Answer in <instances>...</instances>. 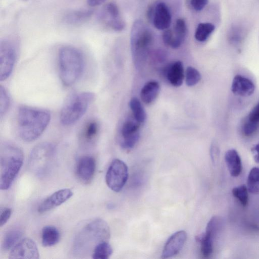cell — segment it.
I'll list each match as a JSON object with an SVG mask.
<instances>
[{
	"label": "cell",
	"instance_id": "obj_27",
	"mask_svg": "<svg viewBox=\"0 0 259 259\" xmlns=\"http://www.w3.org/2000/svg\"><path fill=\"white\" fill-rule=\"evenodd\" d=\"M130 107L135 121L140 124L144 123L146 120V114L138 99L132 98L130 102Z\"/></svg>",
	"mask_w": 259,
	"mask_h": 259
},
{
	"label": "cell",
	"instance_id": "obj_11",
	"mask_svg": "<svg viewBox=\"0 0 259 259\" xmlns=\"http://www.w3.org/2000/svg\"><path fill=\"white\" fill-rule=\"evenodd\" d=\"M99 19L115 31L121 32L125 28L126 24L121 17L119 8L114 3L106 5L99 14Z\"/></svg>",
	"mask_w": 259,
	"mask_h": 259
},
{
	"label": "cell",
	"instance_id": "obj_32",
	"mask_svg": "<svg viewBox=\"0 0 259 259\" xmlns=\"http://www.w3.org/2000/svg\"><path fill=\"white\" fill-rule=\"evenodd\" d=\"M185 82L189 87H192L198 84L201 80V75L196 69L189 67L185 73Z\"/></svg>",
	"mask_w": 259,
	"mask_h": 259
},
{
	"label": "cell",
	"instance_id": "obj_5",
	"mask_svg": "<svg viewBox=\"0 0 259 259\" xmlns=\"http://www.w3.org/2000/svg\"><path fill=\"white\" fill-rule=\"evenodd\" d=\"M95 98L91 92H76L66 99L61 111L60 120L65 126L73 125L85 114L89 107Z\"/></svg>",
	"mask_w": 259,
	"mask_h": 259
},
{
	"label": "cell",
	"instance_id": "obj_15",
	"mask_svg": "<svg viewBox=\"0 0 259 259\" xmlns=\"http://www.w3.org/2000/svg\"><path fill=\"white\" fill-rule=\"evenodd\" d=\"M187 239L185 231H179L171 235L166 243L162 252V257L169 258L178 254L182 249Z\"/></svg>",
	"mask_w": 259,
	"mask_h": 259
},
{
	"label": "cell",
	"instance_id": "obj_30",
	"mask_svg": "<svg viewBox=\"0 0 259 259\" xmlns=\"http://www.w3.org/2000/svg\"><path fill=\"white\" fill-rule=\"evenodd\" d=\"M99 131L98 124L95 121L88 122L82 132V138L87 141L90 142L95 139Z\"/></svg>",
	"mask_w": 259,
	"mask_h": 259
},
{
	"label": "cell",
	"instance_id": "obj_24",
	"mask_svg": "<svg viewBox=\"0 0 259 259\" xmlns=\"http://www.w3.org/2000/svg\"><path fill=\"white\" fill-rule=\"evenodd\" d=\"M23 234V230L19 227L10 229L5 234L3 243V248L7 250L14 247Z\"/></svg>",
	"mask_w": 259,
	"mask_h": 259
},
{
	"label": "cell",
	"instance_id": "obj_33",
	"mask_svg": "<svg viewBox=\"0 0 259 259\" xmlns=\"http://www.w3.org/2000/svg\"><path fill=\"white\" fill-rule=\"evenodd\" d=\"M248 189L245 185L235 187L232 190V193L243 206H246L248 202Z\"/></svg>",
	"mask_w": 259,
	"mask_h": 259
},
{
	"label": "cell",
	"instance_id": "obj_37",
	"mask_svg": "<svg viewBox=\"0 0 259 259\" xmlns=\"http://www.w3.org/2000/svg\"><path fill=\"white\" fill-rule=\"evenodd\" d=\"M210 153L213 163H216L219 157L220 150L218 145L216 142H214L212 143Z\"/></svg>",
	"mask_w": 259,
	"mask_h": 259
},
{
	"label": "cell",
	"instance_id": "obj_29",
	"mask_svg": "<svg viewBox=\"0 0 259 259\" xmlns=\"http://www.w3.org/2000/svg\"><path fill=\"white\" fill-rule=\"evenodd\" d=\"M248 191L253 194L259 193V168H253L250 171L247 180Z\"/></svg>",
	"mask_w": 259,
	"mask_h": 259
},
{
	"label": "cell",
	"instance_id": "obj_20",
	"mask_svg": "<svg viewBox=\"0 0 259 259\" xmlns=\"http://www.w3.org/2000/svg\"><path fill=\"white\" fill-rule=\"evenodd\" d=\"M160 90V86L158 82L151 81L147 82L141 90L142 101L147 105L152 103L158 96Z\"/></svg>",
	"mask_w": 259,
	"mask_h": 259
},
{
	"label": "cell",
	"instance_id": "obj_7",
	"mask_svg": "<svg viewBox=\"0 0 259 259\" xmlns=\"http://www.w3.org/2000/svg\"><path fill=\"white\" fill-rule=\"evenodd\" d=\"M56 147L49 142H43L36 145L32 150L29 159L30 170L37 176L47 174L55 161Z\"/></svg>",
	"mask_w": 259,
	"mask_h": 259
},
{
	"label": "cell",
	"instance_id": "obj_41",
	"mask_svg": "<svg viewBox=\"0 0 259 259\" xmlns=\"http://www.w3.org/2000/svg\"><path fill=\"white\" fill-rule=\"evenodd\" d=\"M155 7L151 6L148 8L147 10V19L149 20V22H152L153 20L154 14Z\"/></svg>",
	"mask_w": 259,
	"mask_h": 259
},
{
	"label": "cell",
	"instance_id": "obj_14",
	"mask_svg": "<svg viewBox=\"0 0 259 259\" xmlns=\"http://www.w3.org/2000/svg\"><path fill=\"white\" fill-rule=\"evenodd\" d=\"M73 195L72 191L68 188L63 189L56 191L45 200L39 206L38 211L43 213L61 205Z\"/></svg>",
	"mask_w": 259,
	"mask_h": 259
},
{
	"label": "cell",
	"instance_id": "obj_10",
	"mask_svg": "<svg viewBox=\"0 0 259 259\" xmlns=\"http://www.w3.org/2000/svg\"><path fill=\"white\" fill-rule=\"evenodd\" d=\"M39 251L36 242L30 238H25L18 243L12 249L10 259H38Z\"/></svg>",
	"mask_w": 259,
	"mask_h": 259
},
{
	"label": "cell",
	"instance_id": "obj_42",
	"mask_svg": "<svg viewBox=\"0 0 259 259\" xmlns=\"http://www.w3.org/2000/svg\"><path fill=\"white\" fill-rule=\"evenodd\" d=\"M259 114V103L253 108Z\"/></svg>",
	"mask_w": 259,
	"mask_h": 259
},
{
	"label": "cell",
	"instance_id": "obj_40",
	"mask_svg": "<svg viewBox=\"0 0 259 259\" xmlns=\"http://www.w3.org/2000/svg\"><path fill=\"white\" fill-rule=\"evenodd\" d=\"M106 0H87L88 6L92 8L98 7L103 4Z\"/></svg>",
	"mask_w": 259,
	"mask_h": 259
},
{
	"label": "cell",
	"instance_id": "obj_26",
	"mask_svg": "<svg viewBox=\"0 0 259 259\" xmlns=\"http://www.w3.org/2000/svg\"><path fill=\"white\" fill-rule=\"evenodd\" d=\"M215 29V26L211 23H200L196 29L195 38L198 42H203L209 38Z\"/></svg>",
	"mask_w": 259,
	"mask_h": 259
},
{
	"label": "cell",
	"instance_id": "obj_3",
	"mask_svg": "<svg viewBox=\"0 0 259 259\" xmlns=\"http://www.w3.org/2000/svg\"><path fill=\"white\" fill-rule=\"evenodd\" d=\"M23 150L16 145L5 142L0 150V189L8 190L19 173L24 163Z\"/></svg>",
	"mask_w": 259,
	"mask_h": 259
},
{
	"label": "cell",
	"instance_id": "obj_22",
	"mask_svg": "<svg viewBox=\"0 0 259 259\" xmlns=\"http://www.w3.org/2000/svg\"><path fill=\"white\" fill-rule=\"evenodd\" d=\"M93 15V11L91 10L73 11L65 16L64 21L70 25H81L90 20Z\"/></svg>",
	"mask_w": 259,
	"mask_h": 259
},
{
	"label": "cell",
	"instance_id": "obj_17",
	"mask_svg": "<svg viewBox=\"0 0 259 259\" xmlns=\"http://www.w3.org/2000/svg\"><path fill=\"white\" fill-rule=\"evenodd\" d=\"M255 86L249 79L240 75L235 76L232 81L231 90L236 95L248 97L254 92Z\"/></svg>",
	"mask_w": 259,
	"mask_h": 259
},
{
	"label": "cell",
	"instance_id": "obj_31",
	"mask_svg": "<svg viewBox=\"0 0 259 259\" xmlns=\"http://www.w3.org/2000/svg\"><path fill=\"white\" fill-rule=\"evenodd\" d=\"M11 105V97L8 90L0 87V117L2 119L8 113Z\"/></svg>",
	"mask_w": 259,
	"mask_h": 259
},
{
	"label": "cell",
	"instance_id": "obj_34",
	"mask_svg": "<svg viewBox=\"0 0 259 259\" xmlns=\"http://www.w3.org/2000/svg\"><path fill=\"white\" fill-rule=\"evenodd\" d=\"M258 126V124L251 122L247 120L242 128L244 135L246 136L252 135L256 131Z\"/></svg>",
	"mask_w": 259,
	"mask_h": 259
},
{
	"label": "cell",
	"instance_id": "obj_38",
	"mask_svg": "<svg viewBox=\"0 0 259 259\" xmlns=\"http://www.w3.org/2000/svg\"><path fill=\"white\" fill-rule=\"evenodd\" d=\"M173 33L171 30L167 29L163 33L162 38L164 43L167 46H170L173 39Z\"/></svg>",
	"mask_w": 259,
	"mask_h": 259
},
{
	"label": "cell",
	"instance_id": "obj_4",
	"mask_svg": "<svg viewBox=\"0 0 259 259\" xmlns=\"http://www.w3.org/2000/svg\"><path fill=\"white\" fill-rule=\"evenodd\" d=\"M59 70L63 84L71 86L75 84L83 74L85 60L83 54L71 46L61 48L59 55Z\"/></svg>",
	"mask_w": 259,
	"mask_h": 259
},
{
	"label": "cell",
	"instance_id": "obj_13",
	"mask_svg": "<svg viewBox=\"0 0 259 259\" xmlns=\"http://www.w3.org/2000/svg\"><path fill=\"white\" fill-rule=\"evenodd\" d=\"M96 170V161L91 156L81 158L77 165L76 173L80 180L85 184L90 183L93 179Z\"/></svg>",
	"mask_w": 259,
	"mask_h": 259
},
{
	"label": "cell",
	"instance_id": "obj_6",
	"mask_svg": "<svg viewBox=\"0 0 259 259\" xmlns=\"http://www.w3.org/2000/svg\"><path fill=\"white\" fill-rule=\"evenodd\" d=\"M153 41L150 30L142 21H136L132 26L130 36L131 52L136 65L145 63Z\"/></svg>",
	"mask_w": 259,
	"mask_h": 259
},
{
	"label": "cell",
	"instance_id": "obj_39",
	"mask_svg": "<svg viewBox=\"0 0 259 259\" xmlns=\"http://www.w3.org/2000/svg\"><path fill=\"white\" fill-rule=\"evenodd\" d=\"M251 151L253 153L254 161L259 163V141L251 148Z\"/></svg>",
	"mask_w": 259,
	"mask_h": 259
},
{
	"label": "cell",
	"instance_id": "obj_36",
	"mask_svg": "<svg viewBox=\"0 0 259 259\" xmlns=\"http://www.w3.org/2000/svg\"><path fill=\"white\" fill-rule=\"evenodd\" d=\"M209 0H190L192 8L196 12L201 11L207 6Z\"/></svg>",
	"mask_w": 259,
	"mask_h": 259
},
{
	"label": "cell",
	"instance_id": "obj_9",
	"mask_svg": "<svg viewBox=\"0 0 259 259\" xmlns=\"http://www.w3.org/2000/svg\"><path fill=\"white\" fill-rule=\"evenodd\" d=\"M128 168L122 161H113L107 171L106 180L108 187L115 192H120L128 179Z\"/></svg>",
	"mask_w": 259,
	"mask_h": 259
},
{
	"label": "cell",
	"instance_id": "obj_16",
	"mask_svg": "<svg viewBox=\"0 0 259 259\" xmlns=\"http://www.w3.org/2000/svg\"><path fill=\"white\" fill-rule=\"evenodd\" d=\"M152 22L154 27L159 30L165 31L170 28L172 16L166 4L161 3L156 6Z\"/></svg>",
	"mask_w": 259,
	"mask_h": 259
},
{
	"label": "cell",
	"instance_id": "obj_12",
	"mask_svg": "<svg viewBox=\"0 0 259 259\" xmlns=\"http://www.w3.org/2000/svg\"><path fill=\"white\" fill-rule=\"evenodd\" d=\"M140 123L133 121L125 122L122 128V140L121 145L124 149H131L138 142L140 134Z\"/></svg>",
	"mask_w": 259,
	"mask_h": 259
},
{
	"label": "cell",
	"instance_id": "obj_35",
	"mask_svg": "<svg viewBox=\"0 0 259 259\" xmlns=\"http://www.w3.org/2000/svg\"><path fill=\"white\" fill-rule=\"evenodd\" d=\"M12 214L11 209L6 207L0 208V226L3 227L10 220Z\"/></svg>",
	"mask_w": 259,
	"mask_h": 259
},
{
	"label": "cell",
	"instance_id": "obj_18",
	"mask_svg": "<svg viewBox=\"0 0 259 259\" xmlns=\"http://www.w3.org/2000/svg\"><path fill=\"white\" fill-rule=\"evenodd\" d=\"M165 74L167 80L172 86L175 87L181 86L185 78L182 63L177 61L171 64L166 69Z\"/></svg>",
	"mask_w": 259,
	"mask_h": 259
},
{
	"label": "cell",
	"instance_id": "obj_8",
	"mask_svg": "<svg viewBox=\"0 0 259 259\" xmlns=\"http://www.w3.org/2000/svg\"><path fill=\"white\" fill-rule=\"evenodd\" d=\"M19 45L12 39L0 41V80L5 81L11 75L18 56Z\"/></svg>",
	"mask_w": 259,
	"mask_h": 259
},
{
	"label": "cell",
	"instance_id": "obj_25",
	"mask_svg": "<svg viewBox=\"0 0 259 259\" xmlns=\"http://www.w3.org/2000/svg\"><path fill=\"white\" fill-rule=\"evenodd\" d=\"M113 252V248L108 241H103L95 246L92 256L94 259H108Z\"/></svg>",
	"mask_w": 259,
	"mask_h": 259
},
{
	"label": "cell",
	"instance_id": "obj_23",
	"mask_svg": "<svg viewBox=\"0 0 259 259\" xmlns=\"http://www.w3.org/2000/svg\"><path fill=\"white\" fill-rule=\"evenodd\" d=\"M61 234L57 228L54 226H46L42 230V242L44 246H52L57 244Z\"/></svg>",
	"mask_w": 259,
	"mask_h": 259
},
{
	"label": "cell",
	"instance_id": "obj_2",
	"mask_svg": "<svg viewBox=\"0 0 259 259\" xmlns=\"http://www.w3.org/2000/svg\"><path fill=\"white\" fill-rule=\"evenodd\" d=\"M111 231L108 224L101 219H96L85 226L77 235L73 244V251L77 255H85L92 252L95 246L103 241H108Z\"/></svg>",
	"mask_w": 259,
	"mask_h": 259
},
{
	"label": "cell",
	"instance_id": "obj_21",
	"mask_svg": "<svg viewBox=\"0 0 259 259\" xmlns=\"http://www.w3.org/2000/svg\"><path fill=\"white\" fill-rule=\"evenodd\" d=\"M174 33L170 47L177 49L184 43L187 34V26L184 20L179 19L176 21Z\"/></svg>",
	"mask_w": 259,
	"mask_h": 259
},
{
	"label": "cell",
	"instance_id": "obj_1",
	"mask_svg": "<svg viewBox=\"0 0 259 259\" xmlns=\"http://www.w3.org/2000/svg\"><path fill=\"white\" fill-rule=\"evenodd\" d=\"M50 120L51 114L48 111L21 107L18 116V132L20 137L28 142L36 140L43 133Z\"/></svg>",
	"mask_w": 259,
	"mask_h": 259
},
{
	"label": "cell",
	"instance_id": "obj_28",
	"mask_svg": "<svg viewBox=\"0 0 259 259\" xmlns=\"http://www.w3.org/2000/svg\"><path fill=\"white\" fill-rule=\"evenodd\" d=\"M196 240L200 242L201 251L204 257L210 256L213 251L214 239L205 233L198 236Z\"/></svg>",
	"mask_w": 259,
	"mask_h": 259
},
{
	"label": "cell",
	"instance_id": "obj_19",
	"mask_svg": "<svg viewBox=\"0 0 259 259\" xmlns=\"http://www.w3.org/2000/svg\"><path fill=\"white\" fill-rule=\"evenodd\" d=\"M225 160L231 175L238 176L242 171V164L237 151L233 149L228 150L225 153Z\"/></svg>",
	"mask_w": 259,
	"mask_h": 259
}]
</instances>
